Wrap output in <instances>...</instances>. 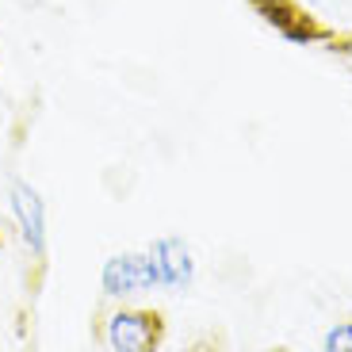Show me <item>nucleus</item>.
<instances>
[{
	"instance_id": "obj_5",
	"label": "nucleus",
	"mask_w": 352,
	"mask_h": 352,
	"mask_svg": "<svg viewBox=\"0 0 352 352\" xmlns=\"http://www.w3.org/2000/svg\"><path fill=\"white\" fill-rule=\"evenodd\" d=\"M153 264V280H157V291H184L192 287L195 280V261L192 249L184 245L180 238H153L146 245Z\"/></svg>"
},
{
	"instance_id": "obj_8",
	"label": "nucleus",
	"mask_w": 352,
	"mask_h": 352,
	"mask_svg": "<svg viewBox=\"0 0 352 352\" xmlns=\"http://www.w3.org/2000/svg\"><path fill=\"white\" fill-rule=\"evenodd\" d=\"M264 352H291L287 344H272V349H264Z\"/></svg>"
},
{
	"instance_id": "obj_6",
	"label": "nucleus",
	"mask_w": 352,
	"mask_h": 352,
	"mask_svg": "<svg viewBox=\"0 0 352 352\" xmlns=\"http://www.w3.org/2000/svg\"><path fill=\"white\" fill-rule=\"evenodd\" d=\"M322 349L326 352H352V322H337V326L326 333Z\"/></svg>"
},
{
	"instance_id": "obj_1",
	"label": "nucleus",
	"mask_w": 352,
	"mask_h": 352,
	"mask_svg": "<svg viewBox=\"0 0 352 352\" xmlns=\"http://www.w3.org/2000/svg\"><path fill=\"white\" fill-rule=\"evenodd\" d=\"M245 8L261 19L268 31L291 46H307V50H326L337 58H352V31H337L322 16L302 4V0H245Z\"/></svg>"
},
{
	"instance_id": "obj_4",
	"label": "nucleus",
	"mask_w": 352,
	"mask_h": 352,
	"mask_svg": "<svg viewBox=\"0 0 352 352\" xmlns=\"http://www.w3.org/2000/svg\"><path fill=\"white\" fill-rule=\"evenodd\" d=\"M157 291L153 280V264L146 249H123L104 261V272H100V295L111 302H131L138 295H150Z\"/></svg>"
},
{
	"instance_id": "obj_3",
	"label": "nucleus",
	"mask_w": 352,
	"mask_h": 352,
	"mask_svg": "<svg viewBox=\"0 0 352 352\" xmlns=\"http://www.w3.org/2000/svg\"><path fill=\"white\" fill-rule=\"evenodd\" d=\"M8 203H12V219H16V234L23 241L27 261H31V283L27 287H31V295H38L46 276V203L23 176L12 180Z\"/></svg>"
},
{
	"instance_id": "obj_7",
	"label": "nucleus",
	"mask_w": 352,
	"mask_h": 352,
	"mask_svg": "<svg viewBox=\"0 0 352 352\" xmlns=\"http://www.w3.org/2000/svg\"><path fill=\"white\" fill-rule=\"evenodd\" d=\"M184 352H226V344H222L219 333H207V337H199V341H192Z\"/></svg>"
},
{
	"instance_id": "obj_2",
	"label": "nucleus",
	"mask_w": 352,
	"mask_h": 352,
	"mask_svg": "<svg viewBox=\"0 0 352 352\" xmlns=\"http://www.w3.org/2000/svg\"><path fill=\"white\" fill-rule=\"evenodd\" d=\"M96 333L111 352H161L168 318L157 307H111L96 318Z\"/></svg>"
}]
</instances>
